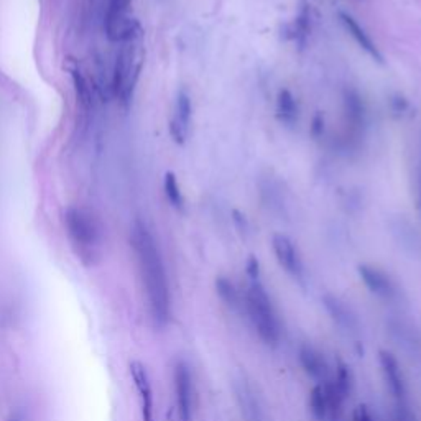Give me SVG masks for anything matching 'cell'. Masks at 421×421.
Wrapping results in <instances>:
<instances>
[{
	"label": "cell",
	"mask_w": 421,
	"mask_h": 421,
	"mask_svg": "<svg viewBox=\"0 0 421 421\" xmlns=\"http://www.w3.org/2000/svg\"><path fill=\"white\" fill-rule=\"evenodd\" d=\"M130 242L137 255L151 319L158 328H165L171 318V294L158 244L149 225L140 219L133 223Z\"/></svg>",
	"instance_id": "obj_1"
},
{
	"label": "cell",
	"mask_w": 421,
	"mask_h": 421,
	"mask_svg": "<svg viewBox=\"0 0 421 421\" xmlns=\"http://www.w3.org/2000/svg\"><path fill=\"white\" fill-rule=\"evenodd\" d=\"M245 308L259 337L267 346H277L281 337V323L267 288L259 277H250L245 292Z\"/></svg>",
	"instance_id": "obj_2"
},
{
	"label": "cell",
	"mask_w": 421,
	"mask_h": 421,
	"mask_svg": "<svg viewBox=\"0 0 421 421\" xmlns=\"http://www.w3.org/2000/svg\"><path fill=\"white\" fill-rule=\"evenodd\" d=\"M143 64V50L138 40L122 43V48L117 53L114 75H112V91L124 106H129L133 97L137 81L140 77Z\"/></svg>",
	"instance_id": "obj_3"
},
{
	"label": "cell",
	"mask_w": 421,
	"mask_h": 421,
	"mask_svg": "<svg viewBox=\"0 0 421 421\" xmlns=\"http://www.w3.org/2000/svg\"><path fill=\"white\" fill-rule=\"evenodd\" d=\"M68 236L77 254L84 257H93L102 238V227L94 212L86 207H69L64 212Z\"/></svg>",
	"instance_id": "obj_4"
},
{
	"label": "cell",
	"mask_w": 421,
	"mask_h": 421,
	"mask_svg": "<svg viewBox=\"0 0 421 421\" xmlns=\"http://www.w3.org/2000/svg\"><path fill=\"white\" fill-rule=\"evenodd\" d=\"M176 413L180 421H191L193 416V375L185 360H176L173 367Z\"/></svg>",
	"instance_id": "obj_5"
},
{
	"label": "cell",
	"mask_w": 421,
	"mask_h": 421,
	"mask_svg": "<svg viewBox=\"0 0 421 421\" xmlns=\"http://www.w3.org/2000/svg\"><path fill=\"white\" fill-rule=\"evenodd\" d=\"M272 249L277 262L292 279L297 281H305V265L299 257V252L294 247L293 241L285 234H275L272 237Z\"/></svg>",
	"instance_id": "obj_6"
},
{
	"label": "cell",
	"mask_w": 421,
	"mask_h": 421,
	"mask_svg": "<svg viewBox=\"0 0 421 421\" xmlns=\"http://www.w3.org/2000/svg\"><path fill=\"white\" fill-rule=\"evenodd\" d=\"M379 364L382 375H384V380L385 384H387L390 393L393 395L398 406H405L408 387L405 374H403V368L400 362H398V359L395 357L392 353H389V350H380Z\"/></svg>",
	"instance_id": "obj_7"
},
{
	"label": "cell",
	"mask_w": 421,
	"mask_h": 421,
	"mask_svg": "<svg viewBox=\"0 0 421 421\" xmlns=\"http://www.w3.org/2000/svg\"><path fill=\"white\" fill-rule=\"evenodd\" d=\"M357 272L360 280L364 281V285L367 286L371 293L385 299L393 298L397 294V286H395L393 280L384 270H380V268L362 263V265H359Z\"/></svg>",
	"instance_id": "obj_8"
},
{
	"label": "cell",
	"mask_w": 421,
	"mask_h": 421,
	"mask_svg": "<svg viewBox=\"0 0 421 421\" xmlns=\"http://www.w3.org/2000/svg\"><path fill=\"white\" fill-rule=\"evenodd\" d=\"M191 99L185 89H181L176 95L175 115L170 122V135L178 145H183L188 138V130L191 122Z\"/></svg>",
	"instance_id": "obj_9"
},
{
	"label": "cell",
	"mask_w": 421,
	"mask_h": 421,
	"mask_svg": "<svg viewBox=\"0 0 421 421\" xmlns=\"http://www.w3.org/2000/svg\"><path fill=\"white\" fill-rule=\"evenodd\" d=\"M299 366L315 380L324 382L329 379V364L324 354L311 344H301L298 349Z\"/></svg>",
	"instance_id": "obj_10"
},
{
	"label": "cell",
	"mask_w": 421,
	"mask_h": 421,
	"mask_svg": "<svg viewBox=\"0 0 421 421\" xmlns=\"http://www.w3.org/2000/svg\"><path fill=\"white\" fill-rule=\"evenodd\" d=\"M130 374H132L133 384H135L137 392L140 395L143 421H153V390H151L149 372L142 362L133 360L130 364Z\"/></svg>",
	"instance_id": "obj_11"
},
{
	"label": "cell",
	"mask_w": 421,
	"mask_h": 421,
	"mask_svg": "<svg viewBox=\"0 0 421 421\" xmlns=\"http://www.w3.org/2000/svg\"><path fill=\"white\" fill-rule=\"evenodd\" d=\"M106 35L114 43H129L142 38V27L138 20L129 15L106 19Z\"/></svg>",
	"instance_id": "obj_12"
},
{
	"label": "cell",
	"mask_w": 421,
	"mask_h": 421,
	"mask_svg": "<svg viewBox=\"0 0 421 421\" xmlns=\"http://www.w3.org/2000/svg\"><path fill=\"white\" fill-rule=\"evenodd\" d=\"M339 20H341V24L344 25L347 33L354 38L355 43H357V45L362 48V50L366 51L368 56H371V58H374L375 62H379V63L384 62V56H382L380 50L377 48L374 40L368 37V33L362 27H360V24L354 19L353 15L347 14V12H339Z\"/></svg>",
	"instance_id": "obj_13"
},
{
	"label": "cell",
	"mask_w": 421,
	"mask_h": 421,
	"mask_svg": "<svg viewBox=\"0 0 421 421\" xmlns=\"http://www.w3.org/2000/svg\"><path fill=\"white\" fill-rule=\"evenodd\" d=\"M323 305L326 308L328 315L331 316V319L339 328L350 331V329H355V326H357V319H355L354 312L341 298L334 297V294H324Z\"/></svg>",
	"instance_id": "obj_14"
},
{
	"label": "cell",
	"mask_w": 421,
	"mask_h": 421,
	"mask_svg": "<svg viewBox=\"0 0 421 421\" xmlns=\"http://www.w3.org/2000/svg\"><path fill=\"white\" fill-rule=\"evenodd\" d=\"M308 405H310L311 415L315 416L316 421L329 420L328 397H326V390H324L323 382H318V384L311 389L310 398H308Z\"/></svg>",
	"instance_id": "obj_15"
},
{
	"label": "cell",
	"mask_w": 421,
	"mask_h": 421,
	"mask_svg": "<svg viewBox=\"0 0 421 421\" xmlns=\"http://www.w3.org/2000/svg\"><path fill=\"white\" fill-rule=\"evenodd\" d=\"M277 115L283 124L292 125L297 122L298 117V106L294 101L293 94L288 89H281L277 97Z\"/></svg>",
	"instance_id": "obj_16"
},
{
	"label": "cell",
	"mask_w": 421,
	"mask_h": 421,
	"mask_svg": "<svg viewBox=\"0 0 421 421\" xmlns=\"http://www.w3.org/2000/svg\"><path fill=\"white\" fill-rule=\"evenodd\" d=\"M329 382H331L333 387L337 390V393L346 400L354 387V377L353 372H350V367L344 362H337L333 379H329Z\"/></svg>",
	"instance_id": "obj_17"
},
{
	"label": "cell",
	"mask_w": 421,
	"mask_h": 421,
	"mask_svg": "<svg viewBox=\"0 0 421 421\" xmlns=\"http://www.w3.org/2000/svg\"><path fill=\"white\" fill-rule=\"evenodd\" d=\"M216 292H218L219 298L227 305L231 310H238L241 308V294H238V290L236 288V285L232 283L231 280L225 279V277H219L216 280Z\"/></svg>",
	"instance_id": "obj_18"
},
{
	"label": "cell",
	"mask_w": 421,
	"mask_h": 421,
	"mask_svg": "<svg viewBox=\"0 0 421 421\" xmlns=\"http://www.w3.org/2000/svg\"><path fill=\"white\" fill-rule=\"evenodd\" d=\"M163 188H165V194H167L168 201L175 209H183V194H181L180 185H178V180L175 176V173L168 171L167 175H165L163 180Z\"/></svg>",
	"instance_id": "obj_19"
},
{
	"label": "cell",
	"mask_w": 421,
	"mask_h": 421,
	"mask_svg": "<svg viewBox=\"0 0 421 421\" xmlns=\"http://www.w3.org/2000/svg\"><path fill=\"white\" fill-rule=\"evenodd\" d=\"M346 111L347 115H349V119L353 120L354 124H360V120H362L364 115V107L362 102H360V97L357 94L354 93V91H346Z\"/></svg>",
	"instance_id": "obj_20"
},
{
	"label": "cell",
	"mask_w": 421,
	"mask_h": 421,
	"mask_svg": "<svg viewBox=\"0 0 421 421\" xmlns=\"http://www.w3.org/2000/svg\"><path fill=\"white\" fill-rule=\"evenodd\" d=\"M71 76H73V82H75L77 101H79L84 107H89L93 99H91V91L88 82L84 79V76H82L79 71H76V69L75 71H71Z\"/></svg>",
	"instance_id": "obj_21"
},
{
	"label": "cell",
	"mask_w": 421,
	"mask_h": 421,
	"mask_svg": "<svg viewBox=\"0 0 421 421\" xmlns=\"http://www.w3.org/2000/svg\"><path fill=\"white\" fill-rule=\"evenodd\" d=\"M130 3H132V0H109L106 19H119V17L127 15Z\"/></svg>",
	"instance_id": "obj_22"
},
{
	"label": "cell",
	"mask_w": 421,
	"mask_h": 421,
	"mask_svg": "<svg viewBox=\"0 0 421 421\" xmlns=\"http://www.w3.org/2000/svg\"><path fill=\"white\" fill-rule=\"evenodd\" d=\"M353 421H374V416L367 405H359L353 413Z\"/></svg>",
	"instance_id": "obj_23"
},
{
	"label": "cell",
	"mask_w": 421,
	"mask_h": 421,
	"mask_svg": "<svg viewBox=\"0 0 421 421\" xmlns=\"http://www.w3.org/2000/svg\"><path fill=\"white\" fill-rule=\"evenodd\" d=\"M10 421H20L19 418H14V420H10Z\"/></svg>",
	"instance_id": "obj_24"
}]
</instances>
